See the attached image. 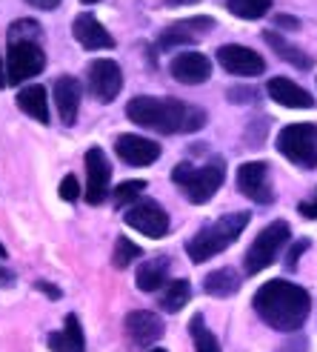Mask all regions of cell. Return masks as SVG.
<instances>
[{
  "mask_svg": "<svg viewBox=\"0 0 317 352\" xmlns=\"http://www.w3.org/2000/svg\"><path fill=\"white\" fill-rule=\"evenodd\" d=\"M255 312L277 332H297L312 312V295L292 280L274 278L255 292Z\"/></svg>",
  "mask_w": 317,
  "mask_h": 352,
  "instance_id": "cell-1",
  "label": "cell"
},
{
  "mask_svg": "<svg viewBox=\"0 0 317 352\" xmlns=\"http://www.w3.org/2000/svg\"><path fill=\"white\" fill-rule=\"evenodd\" d=\"M189 336H191V341H195V352H223L218 336L206 327V318L200 312L189 321Z\"/></svg>",
  "mask_w": 317,
  "mask_h": 352,
  "instance_id": "cell-25",
  "label": "cell"
},
{
  "mask_svg": "<svg viewBox=\"0 0 317 352\" xmlns=\"http://www.w3.org/2000/svg\"><path fill=\"white\" fill-rule=\"evenodd\" d=\"M0 258H6V250H3V243H0Z\"/></svg>",
  "mask_w": 317,
  "mask_h": 352,
  "instance_id": "cell-38",
  "label": "cell"
},
{
  "mask_svg": "<svg viewBox=\"0 0 317 352\" xmlns=\"http://www.w3.org/2000/svg\"><path fill=\"white\" fill-rule=\"evenodd\" d=\"M249 221H252L249 212H232V215H223L218 221L206 223L203 230L195 238H189V243H186V252H189L191 263H206L209 258H215L223 250H228V246L243 235Z\"/></svg>",
  "mask_w": 317,
  "mask_h": 352,
  "instance_id": "cell-3",
  "label": "cell"
},
{
  "mask_svg": "<svg viewBox=\"0 0 317 352\" xmlns=\"http://www.w3.org/2000/svg\"><path fill=\"white\" fill-rule=\"evenodd\" d=\"M149 352H166V349H161V346H154V349H149Z\"/></svg>",
  "mask_w": 317,
  "mask_h": 352,
  "instance_id": "cell-39",
  "label": "cell"
},
{
  "mask_svg": "<svg viewBox=\"0 0 317 352\" xmlns=\"http://www.w3.org/2000/svg\"><path fill=\"white\" fill-rule=\"evenodd\" d=\"M218 60L223 63L226 72H232L237 78H257V75L266 72V60L249 46L226 43V46L218 49Z\"/></svg>",
  "mask_w": 317,
  "mask_h": 352,
  "instance_id": "cell-11",
  "label": "cell"
},
{
  "mask_svg": "<svg viewBox=\"0 0 317 352\" xmlns=\"http://www.w3.org/2000/svg\"><path fill=\"white\" fill-rule=\"evenodd\" d=\"M140 258V246L137 243H132L129 238H117L115 241V252H112V263L117 270H126V267H132V261H137Z\"/></svg>",
  "mask_w": 317,
  "mask_h": 352,
  "instance_id": "cell-28",
  "label": "cell"
},
{
  "mask_svg": "<svg viewBox=\"0 0 317 352\" xmlns=\"http://www.w3.org/2000/svg\"><path fill=\"white\" fill-rule=\"evenodd\" d=\"M143 189H146L143 181H123L115 186L112 201H115V206H132V204H137L140 195H143Z\"/></svg>",
  "mask_w": 317,
  "mask_h": 352,
  "instance_id": "cell-29",
  "label": "cell"
},
{
  "mask_svg": "<svg viewBox=\"0 0 317 352\" xmlns=\"http://www.w3.org/2000/svg\"><path fill=\"white\" fill-rule=\"evenodd\" d=\"M169 6H189V3H198V0H166Z\"/></svg>",
  "mask_w": 317,
  "mask_h": 352,
  "instance_id": "cell-37",
  "label": "cell"
},
{
  "mask_svg": "<svg viewBox=\"0 0 317 352\" xmlns=\"http://www.w3.org/2000/svg\"><path fill=\"white\" fill-rule=\"evenodd\" d=\"M223 178H226V164L220 157H211V161L200 169L191 166L189 161H183L172 169V181L186 192V198L191 204H206V201L215 198L218 189L223 186Z\"/></svg>",
  "mask_w": 317,
  "mask_h": 352,
  "instance_id": "cell-4",
  "label": "cell"
},
{
  "mask_svg": "<svg viewBox=\"0 0 317 352\" xmlns=\"http://www.w3.org/2000/svg\"><path fill=\"white\" fill-rule=\"evenodd\" d=\"M166 275H169V258H154V261H146L137 267L134 284L140 292H157L166 284Z\"/></svg>",
  "mask_w": 317,
  "mask_h": 352,
  "instance_id": "cell-21",
  "label": "cell"
},
{
  "mask_svg": "<svg viewBox=\"0 0 317 352\" xmlns=\"http://www.w3.org/2000/svg\"><path fill=\"white\" fill-rule=\"evenodd\" d=\"M40 38H9L6 55V80L12 86H21L29 78L40 75L46 69V52L38 43Z\"/></svg>",
  "mask_w": 317,
  "mask_h": 352,
  "instance_id": "cell-6",
  "label": "cell"
},
{
  "mask_svg": "<svg viewBox=\"0 0 317 352\" xmlns=\"http://www.w3.org/2000/svg\"><path fill=\"white\" fill-rule=\"evenodd\" d=\"M240 289V275L235 270H215L209 272L206 280H203V292L206 295H215V298H228Z\"/></svg>",
  "mask_w": 317,
  "mask_h": 352,
  "instance_id": "cell-24",
  "label": "cell"
},
{
  "mask_svg": "<svg viewBox=\"0 0 317 352\" xmlns=\"http://www.w3.org/2000/svg\"><path fill=\"white\" fill-rule=\"evenodd\" d=\"M86 83H89V92L100 103H112L123 89V72L115 60H92Z\"/></svg>",
  "mask_w": 317,
  "mask_h": 352,
  "instance_id": "cell-13",
  "label": "cell"
},
{
  "mask_svg": "<svg viewBox=\"0 0 317 352\" xmlns=\"http://www.w3.org/2000/svg\"><path fill=\"white\" fill-rule=\"evenodd\" d=\"M272 0H226V9L240 21H257L269 12Z\"/></svg>",
  "mask_w": 317,
  "mask_h": 352,
  "instance_id": "cell-27",
  "label": "cell"
},
{
  "mask_svg": "<svg viewBox=\"0 0 317 352\" xmlns=\"http://www.w3.org/2000/svg\"><path fill=\"white\" fill-rule=\"evenodd\" d=\"M289 238H292V230H289L286 221H272L266 230H260V235L252 241V246L243 255L246 275H257L266 267H272L280 255V250L289 243Z\"/></svg>",
  "mask_w": 317,
  "mask_h": 352,
  "instance_id": "cell-5",
  "label": "cell"
},
{
  "mask_svg": "<svg viewBox=\"0 0 317 352\" xmlns=\"http://www.w3.org/2000/svg\"><path fill=\"white\" fill-rule=\"evenodd\" d=\"M60 198L69 201V204H75V201L80 198V184H78L75 175H66V178H63V184H60Z\"/></svg>",
  "mask_w": 317,
  "mask_h": 352,
  "instance_id": "cell-31",
  "label": "cell"
},
{
  "mask_svg": "<svg viewBox=\"0 0 317 352\" xmlns=\"http://www.w3.org/2000/svg\"><path fill=\"white\" fill-rule=\"evenodd\" d=\"M237 189L255 204H272L274 189L269 181V166L263 161H249L237 169Z\"/></svg>",
  "mask_w": 317,
  "mask_h": 352,
  "instance_id": "cell-12",
  "label": "cell"
},
{
  "mask_svg": "<svg viewBox=\"0 0 317 352\" xmlns=\"http://www.w3.org/2000/svg\"><path fill=\"white\" fill-rule=\"evenodd\" d=\"M80 98H83V86L72 75H60L55 80V107L60 112L63 126H75L78 109H80Z\"/></svg>",
  "mask_w": 317,
  "mask_h": 352,
  "instance_id": "cell-17",
  "label": "cell"
},
{
  "mask_svg": "<svg viewBox=\"0 0 317 352\" xmlns=\"http://www.w3.org/2000/svg\"><path fill=\"white\" fill-rule=\"evenodd\" d=\"M29 6L34 9H43V12H51V9H58L60 6V0H26Z\"/></svg>",
  "mask_w": 317,
  "mask_h": 352,
  "instance_id": "cell-33",
  "label": "cell"
},
{
  "mask_svg": "<svg viewBox=\"0 0 317 352\" xmlns=\"http://www.w3.org/2000/svg\"><path fill=\"white\" fill-rule=\"evenodd\" d=\"M17 107H21L29 118L49 123V100H46L43 86H23V89L17 92Z\"/></svg>",
  "mask_w": 317,
  "mask_h": 352,
  "instance_id": "cell-22",
  "label": "cell"
},
{
  "mask_svg": "<svg viewBox=\"0 0 317 352\" xmlns=\"http://www.w3.org/2000/svg\"><path fill=\"white\" fill-rule=\"evenodd\" d=\"M169 72L178 83L195 86V83H203L211 78V63L206 55H200V52H183V55H178L172 60Z\"/></svg>",
  "mask_w": 317,
  "mask_h": 352,
  "instance_id": "cell-16",
  "label": "cell"
},
{
  "mask_svg": "<svg viewBox=\"0 0 317 352\" xmlns=\"http://www.w3.org/2000/svg\"><path fill=\"white\" fill-rule=\"evenodd\" d=\"M86 201L92 206L103 204L106 195H109V181H112V166H109V157L103 155V149L92 146L86 152Z\"/></svg>",
  "mask_w": 317,
  "mask_h": 352,
  "instance_id": "cell-10",
  "label": "cell"
},
{
  "mask_svg": "<svg viewBox=\"0 0 317 352\" xmlns=\"http://www.w3.org/2000/svg\"><path fill=\"white\" fill-rule=\"evenodd\" d=\"M263 41H266V43L277 52V58H283L286 63L297 66L301 72H309V69H312V63H314V60L306 55V52H303V49H297V46H292L289 41H283L277 32H263Z\"/></svg>",
  "mask_w": 317,
  "mask_h": 352,
  "instance_id": "cell-23",
  "label": "cell"
},
{
  "mask_svg": "<svg viewBox=\"0 0 317 352\" xmlns=\"http://www.w3.org/2000/svg\"><path fill=\"white\" fill-rule=\"evenodd\" d=\"M72 32H75L78 43L83 49H89V52H100V49H112L115 46L112 34L106 32L100 26V21H97V17H92V14H80L75 21V26H72Z\"/></svg>",
  "mask_w": 317,
  "mask_h": 352,
  "instance_id": "cell-19",
  "label": "cell"
},
{
  "mask_svg": "<svg viewBox=\"0 0 317 352\" xmlns=\"http://www.w3.org/2000/svg\"><path fill=\"white\" fill-rule=\"evenodd\" d=\"M49 349L51 352H86V338H83V329L75 312L66 315L63 329L49 336Z\"/></svg>",
  "mask_w": 317,
  "mask_h": 352,
  "instance_id": "cell-20",
  "label": "cell"
},
{
  "mask_svg": "<svg viewBox=\"0 0 317 352\" xmlns=\"http://www.w3.org/2000/svg\"><path fill=\"white\" fill-rule=\"evenodd\" d=\"M115 155L129 166H149L161 157V144L140 135H120L115 140Z\"/></svg>",
  "mask_w": 317,
  "mask_h": 352,
  "instance_id": "cell-15",
  "label": "cell"
},
{
  "mask_svg": "<svg viewBox=\"0 0 317 352\" xmlns=\"http://www.w3.org/2000/svg\"><path fill=\"white\" fill-rule=\"evenodd\" d=\"M126 118L143 129H154L163 135H186V132H198L206 123V112L191 107L186 100L178 98H149L140 95L132 98L126 107Z\"/></svg>",
  "mask_w": 317,
  "mask_h": 352,
  "instance_id": "cell-2",
  "label": "cell"
},
{
  "mask_svg": "<svg viewBox=\"0 0 317 352\" xmlns=\"http://www.w3.org/2000/svg\"><path fill=\"white\" fill-rule=\"evenodd\" d=\"M9 80H6V63L3 60H0V89H3V86H6Z\"/></svg>",
  "mask_w": 317,
  "mask_h": 352,
  "instance_id": "cell-36",
  "label": "cell"
},
{
  "mask_svg": "<svg viewBox=\"0 0 317 352\" xmlns=\"http://www.w3.org/2000/svg\"><path fill=\"white\" fill-rule=\"evenodd\" d=\"M126 223L146 238H166L169 235V215L157 201H137L129 206Z\"/></svg>",
  "mask_w": 317,
  "mask_h": 352,
  "instance_id": "cell-8",
  "label": "cell"
},
{
  "mask_svg": "<svg viewBox=\"0 0 317 352\" xmlns=\"http://www.w3.org/2000/svg\"><path fill=\"white\" fill-rule=\"evenodd\" d=\"M189 298H191L189 280H172V284L163 289V295H161V309L163 312H180L189 304Z\"/></svg>",
  "mask_w": 317,
  "mask_h": 352,
  "instance_id": "cell-26",
  "label": "cell"
},
{
  "mask_svg": "<svg viewBox=\"0 0 317 352\" xmlns=\"http://www.w3.org/2000/svg\"><path fill=\"white\" fill-rule=\"evenodd\" d=\"M80 3H97V0H80Z\"/></svg>",
  "mask_w": 317,
  "mask_h": 352,
  "instance_id": "cell-40",
  "label": "cell"
},
{
  "mask_svg": "<svg viewBox=\"0 0 317 352\" xmlns=\"http://www.w3.org/2000/svg\"><path fill=\"white\" fill-rule=\"evenodd\" d=\"M301 215H306V218H314V221H317V198H314V201H303V204H301Z\"/></svg>",
  "mask_w": 317,
  "mask_h": 352,
  "instance_id": "cell-35",
  "label": "cell"
},
{
  "mask_svg": "<svg viewBox=\"0 0 317 352\" xmlns=\"http://www.w3.org/2000/svg\"><path fill=\"white\" fill-rule=\"evenodd\" d=\"M277 149L301 169L317 166V126L314 123H292L277 135Z\"/></svg>",
  "mask_w": 317,
  "mask_h": 352,
  "instance_id": "cell-7",
  "label": "cell"
},
{
  "mask_svg": "<svg viewBox=\"0 0 317 352\" xmlns=\"http://www.w3.org/2000/svg\"><path fill=\"white\" fill-rule=\"evenodd\" d=\"M266 92H269V98L274 103H280V107H289V109H312L314 107V98L303 89V86H297L289 78H272L266 83Z\"/></svg>",
  "mask_w": 317,
  "mask_h": 352,
  "instance_id": "cell-18",
  "label": "cell"
},
{
  "mask_svg": "<svg viewBox=\"0 0 317 352\" xmlns=\"http://www.w3.org/2000/svg\"><path fill=\"white\" fill-rule=\"evenodd\" d=\"M34 289L46 292V295L51 298V301H58V298H60V289H58V287H51V284H46V280H38V284H34Z\"/></svg>",
  "mask_w": 317,
  "mask_h": 352,
  "instance_id": "cell-34",
  "label": "cell"
},
{
  "mask_svg": "<svg viewBox=\"0 0 317 352\" xmlns=\"http://www.w3.org/2000/svg\"><path fill=\"white\" fill-rule=\"evenodd\" d=\"M306 250H309V238H301V241H297L292 250H289V255H286V267L294 270V267H297V261H301V255H303Z\"/></svg>",
  "mask_w": 317,
  "mask_h": 352,
  "instance_id": "cell-32",
  "label": "cell"
},
{
  "mask_svg": "<svg viewBox=\"0 0 317 352\" xmlns=\"http://www.w3.org/2000/svg\"><path fill=\"white\" fill-rule=\"evenodd\" d=\"M163 321L161 315H154L149 309H134L126 315V336H129V344L134 349H154V344L163 338Z\"/></svg>",
  "mask_w": 317,
  "mask_h": 352,
  "instance_id": "cell-9",
  "label": "cell"
},
{
  "mask_svg": "<svg viewBox=\"0 0 317 352\" xmlns=\"http://www.w3.org/2000/svg\"><path fill=\"white\" fill-rule=\"evenodd\" d=\"M9 38H43V29L34 21H17L9 26Z\"/></svg>",
  "mask_w": 317,
  "mask_h": 352,
  "instance_id": "cell-30",
  "label": "cell"
},
{
  "mask_svg": "<svg viewBox=\"0 0 317 352\" xmlns=\"http://www.w3.org/2000/svg\"><path fill=\"white\" fill-rule=\"evenodd\" d=\"M211 29H215V21H211V17H186V21L166 26L161 32V38H157V43H161V49H166V52L178 49V46H191Z\"/></svg>",
  "mask_w": 317,
  "mask_h": 352,
  "instance_id": "cell-14",
  "label": "cell"
}]
</instances>
